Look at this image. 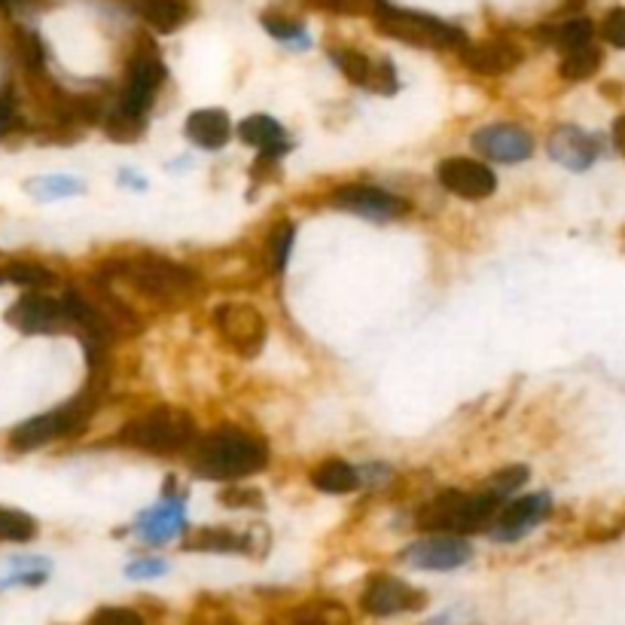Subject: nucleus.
I'll return each instance as SVG.
<instances>
[{"label":"nucleus","instance_id":"7c9ffc66","mask_svg":"<svg viewBox=\"0 0 625 625\" xmlns=\"http://www.w3.org/2000/svg\"><path fill=\"white\" fill-rule=\"evenodd\" d=\"M259 25L266 28L268 34L275 40H282L287 46H296V50H306L308 46V31L306 25L294 19V15H282V13H263L259 15Z\"/></svg>","mask_w":625,"mask_h":625},{"label":"nucleus","instance_id":"6e6552de","mask_svg":"<svg viewBox=\"0 0 625 625\" xmlns=\"http://www.w3.org/2000/svg\"><path fill=\"white\" fill-rule=\"evenodd\" d=\"M327 202H330V208L348 211L354 218L372 220V223L400 220L412 211V204L403 195L384 190V187H372V183H342L330 192Z\"/></svg>","mask_w":625,"mask_h":625},{"label":"nucleus","instance_id":"9d476101","mask_svg":"<svg viewBox=\"0 0 625 625\" xmlns=\"http://www.w3.org/2000/svg\"><path fill=\"white\" fill-rule=\"evenodd\" d=\"M7 324L25 336H43V332H59L71 327L62 299L43 294V290H28L19 296L7 311Z\"/></svg>","mask_w":625,"mask_h":625},{"label":"nucleus","instance_id":"a18cd8bd","mask_svg":"<svg viewBox=\"0 0 625 625\" xmlns=\"http://www.w3.org/2000/svg\"><path fill=\"white\" fill-rule=\"evenodd\" d=\"M7 282V275H3V268H0V284Z\"/></svg>","mask_w":625,"mask_h":625},{"label":"nucleus","instance_id":"72a5a7b5","mask_svg":"<svg viewBox=\"0 0 625 625\" xmlns=\"http://www.w3.org/2000/svg\"><path fill=\"white\" fill-rule=\"evenodd\" d=\"M3 275H7V282H15L22 284V287H31V290H46L55 284V275H52L50 268L40 266V263H10V266L3 268Z\"/></svg>","mask_w":625,"mask_h":625},{"label":"nucleus","instance_id":"4be33fe9","mask_svg":"<svg viewBox=\"0 0 625 625\" xmlns=\"http://www.w3.org/2000/svg\"><path fill=\"white\" fill-rule=\"evenodd\" d=\"M128 7L156 34H174L192 15V0H128Z\"/></svg>","mask_w":625,"mask_h":625},{"label":"nucleus","instance_id":"393cba45","mask_svg":"<svg viewBox=\"0 0 625 625\" xmlns=\"http://www.w3.org/2000/svg\"><path fill=\"white\" fill-rule=\"evenodd\" d=\"M537 34L547 40L549 46H555L559 52H568V50H576V46L592 43V38H595V25H592L589 15H571V19H562V22L543 25Z\"/></svg>","mask_w":625,"mask_h":625},{"label":"nucleus","instance_id":"c9c22d12","mask_svg":"<svg viewBox=\"0 0 625 625\" xmlns=\"http://www.w3.org/2000/svg\"><path fill=\"white\" fill-rule=\"evenodd\" d=\"M220 500L230 507V510H244V507H263V495L256 488H247L242 483H230L220 491Z\"/></svg>","mask_w":625,"mask_h":625},{"label":"nucleus","instance_id":"2eb2a0df","mask_svg":"<svg viewBox=\"0 0 625 625\" xmlns=\"http://www.w3.org/2000/svg\"><path fill=\"white\" fill-rule=\"evenodd\" d=\"M332 64L342 71V77L354 86L379 92V95H394L396 92V71L391 62H372L367 52L354 50V46H332L330 50Z\"/></svg>","mask_w":625,"mask_h":625},{"label":"nucleus","instance_id":"c03bdc74","mask_svg":"<svg viewBox=\"0 0 625 625\" xmlns=\"http://www.w3.org/2000/svg\"><path fill=\"white\" fill-rule=\"evenodd\" d=\"M576 7H583V0H564L562 10H568V13H571V10H576Z\"/></svg>","mask_w":625,"mask_h":625},{"label":"nucleus","instance_id":"f03ea898","mask_svg":"<svg viewBox=\"0 0 625 625\" xmlns=\"http://www.w3.org/2000/svg\"><path fill=\"white\" fill-rule=\"evenodd\" d=\"M268 460L272 452L266 439L239 424H220L214 431L195 436V443L187 448L190 470L211 483H242L247 476L266 470Z\"/></svg>","mask_w":625,"mask_h":625},{"label":"nucleus","instance_id":"2f4dec72","mask_svg":"<svg viewBox=\"0 0 625 625\" xmlns=\"http://www.w3.org/2000/svg\"><path fill=\"white\" fill-rule=\"evenodd\" d=\"M38 537V522L22 510L0 504V543H28Z\"/></svg>","mask_w":625,"mask_h":625},{"label":"nucleus","instance_id":"4c0bfd02","mask_svg":"<svg viewBox=\"0 0 625 625\" xmlns=\"http://www.w3.org/2000/svg\"><path fill=\"white\" fill-rule=\"evenodd\" d=\"M86 625H147L144 616L131 607H102Z\"/></svg>","mask_w":625,"mask_h":625},{"label":"nucleus","instance_id":"c85d7f7f","mask_svg":"<svg viewBox=\"0 0 625 625\" xmlns=\"http://www.w3.org/2000/svg\"><path fill=\"white\" fill-rule=\"evenodd\" d=\"M25 190L38 199V202H55V199H71L86 190L83 180L64 178V174H50V178H31L25 183Z\"/></svg>","mask_w":625,"mask_h":625},{"label":"nucleus","instance_id":"a211bd4d","mask_svg":"<svg viewBox=\"0 0 625 625\" xmlns=\"http://www.w3.org/2000/svg\"><path fill=\"white\" fill-rule=\"evenodd\" d=\"M135 531L147 543H168L187 531V510H183V495H174V479H168L166 498L159 500L156 507L138 516Z\"/></svg>","mask_w":625,"mask_h":625},{"label":"nucleus","instance_id":"58836bf2","mask_svg":"<svg viewBox=\"0 0 625 625\" xmlns=\"http://www.w3.org/2000/svg\"><path fill=\"white\" fill-rule=\"evenodd\" d=\"M168 571V562L162 559H138L126 568V574L131 580H153V576H162Z\"/></svg>","mask_w":625,"mask_h":625},{"label":"nucleus","instance_id":"423d86ee","mask_svg":"<svg viewBox=\"0 0 625 625\" xmlns=\"http://www.w3.org/2000/svg\"><path fill=\"white\" fill-rule=\"evenodd\" d=\"M372 25L379 34L391 40H400L406 46H419V50H464L470 40L452 22H443L436 15L415 13V10H400L384 0L382 7L372 15Z\"/></svg>","mask_w":625,"mask_h":625},{"label":"nucleus","instance_id":"a878e982","mask_svg":"<svg viewBox=\"0 0 625 625\" xmlns=\"http://www.w3.org/2000/svg\"><path fill=\"white\" fill-rule=\"evenodd\" d=\"M183 549L192 552H247L251 537L232 528H195L183 540Z\"/></svg>","mask_w":625,"mask_h":625},{"label":"nucleus","instance_id":"4468645a","mask_svg":"<svg viewBox=\"0 0 625 625\" xmlns=\"http://www.w3.org/2000/svg\"><path fill=\"white\" fill-rule=\"evenodd\" d=\"M473 559V547L458 534H431L403 552V562L415 571H455Z\"/></svg>","mask_w":625,"mask_h":625},{"label":"nucleus","instance_id":"37998d69","mask_svg":"<svg viewBox=\"0 0 625 625\" xmlns=\"http://www.w3.org/2000/svg\"><path fill=\"white\" fill-rule=\"evenodd\" d=\"M19 3H38V0H0V7H19Z\"/></svg>","mask_w":625,"mask_h":625},{"label":"nucleus","instance_id":"412c9836","mask_svg":"<svg viewBox=\"0 0 625 625\" xmlns=\"http://www.w3.org/2000/svg\"><path fill=\"white\" fill-rule=\"evenodd\" d=\"M187 138H190L195 147H202V150H223L232 138V119L226 110H220V107H202V110H192L187 116Z\"/></svg>","mask_w":625,"mask_h":625},{"label":"nucleus","instance_id":"5701e85b","mask_svg":"<svg viewBox=\"0 0 625 625\" xmlns=\"http://www.w3.org/2000/svg\"><path fill=\"white\" fill-rule=\"evenodd\" d=\"M311 485L324 495H351L363 485V476L354 464L342 458H327L318 470L311 473Z\"/></svg>","mask_w":625,"mask_h":625},{"label":"nucleus","instance_id":"9b49d317","mask_svg":"<svg viewBox=\"0 0 625 625\" xmlns=\"http://www.w3.org/2000/svg\"><path fill=\"white\" fill-rule=\"evenodd\" d=\"M436 180L443 183V190L458 195V199H467V202H483V199L495 195V190H498V174L485 162L467 159V156L443 159L436 166Z\"/></svg>","mask_w":625,"mask_h":625},{"label":"nucleus","instance_id":"1a4fd4ad","mask_svg":"<svg viewBox=\"0 0 625 625\" xmlns=\"http://www.w3.org/2000/svg\"><path fill=\"white\" fill-rule=\"evenodd\" d=\"M214 327L235 354L256 358L266 345V318L247 303H226L214 308Z\"/></svg>","mask_w":625,"mask_h":625},{"label":"nucleus","instance_id":"bb28decb","mask_svg":"<svg viewBox=\"0 0 625 625\" xmlns=\"http://www.w3.org/2000/svg\"><path fill=\"white\" fill-rule=\"evenodd\" d=\"M46 576H50V562L38 555H19L0 564V589L40 586L46 583Z\"/></svg>","mask_w":625,"mask_h":625},{"label":"nucleus","instance_id":"a19ab883","mask_svg":"<svg viewBox=\"0 0 625 625\" xmlns=\"http://www.w3.org/2000/svg\"><path fill=\"white\" fill-rule=\"evenodd\" d=\"M611 135H613V147H616V150L625 156V114L613 119Z\"/></svg>","mask_w":625,"mask_h":625},{"label":"nucleus","instance_id":"39448f33","mask_svg":"<svg viewBox=\"0 0 625 625\" xmlns=\"http://www.w3.org/2000/svg\"><path fill=\"white\" fill-rule=\"evenodd\" d=\"M195 436H199V427L187 409L153 406L123 424L116 443L135 452H147V455H187Z\"/></svg>","mask_w":625,"mask_h":625},{"label":"nucleus","instance_id":"c756f323","mask_svg":"<svg viewBox=\"0 0 625 625\" xmlns=\"http://www.w3.org/2000/svg\"><path fill=\"white\" fill-rule=\"evenodd\" d=\"M294 235H296V226L290 220H282V223H275L272 232H268L266 239V254H268V268L275 272V275H282L287 263H290V251H294Z\"/></svg>","mask_w":625,"mask_h":625},{"label":"nucleus","instance_id":"f704fd0d","mask_svg":"<svg viewBox=\"0 0 625 625\" xmlns=\"http://www.w3.org/2000/svg\"><path fill=\"white\" fill-rule=\"evenodd\" d=\"M318 10H327V13H342V15H375V10L382 7L384 0H306Z\"/></svg>","mask_w":625,"mask_h":625},{"label":"nucleus","instance_id":"20e7f679","mask_svg":"<svg viewBox=\"0 0 625 625\" xmlns=\"http://www.w3.org/2000/svg\"><path fill=\"white\" fill-rule=\"evenodd\" d=\"M504 504L507 500L488 495L485 488L483 491L448 488V491H439L434 500H427L424 507H419L415 525L427 534L470 537L479 534V531H488Z\"/></svg>","mask_w":625,"mask_h":625},{"label":"nucleus","instance_id":"b1692460","mask_svg":"<svg viewBox=\"0 0 625 625\" xmlns=\"http://www.w3.org/2000/svg\"><path fill=\"white\" fill-rule=\"evenodd\" d=\"M275 625H351V619H348V611L339 601L318 598L282 613Z\"/></svg>","mask_w":625,"mask_h":625},{"label":"nucleus","instance_id":"473e14b6","mask_svg":"<svg viewBox=\"0 0 625 625\" xmlns=\"http://www.w3.org/2000/svg\"><path fill=\"white\" fill-rule=\"evenodd\" d=\"M528 467L525 464H510V467H504V470L491 473L488 476V483H485V491L488 495H495L500 500H510V495H516L525 483H528Z\"/></svg>","mask_w":625,"mask_h":625},{"label":"nucleus","instance_id":"cd10ccee","mask_svg":"<svg viewBox=\"0 0 625 625\" xmlns=\"http://www.w3.org/2000/svg\"><path fill=\"white\" fill-rule=\"evenodd\" d=\"M601 67V50L595 43H586V46H576V50L562 52V64H559V74L571 83H580V80H589L598 74Z\"/></svg>","mask_w":625,"mask_h":625},{"label":"nucleus","instance_id":"f3484780","mask_svg":"<svg viewBox=\"0 0 625 625\" xmlns=\"http://www.w3.org/2000/svg\"><path fill=\"white\" fill-rule=\"evenodd\" d=\"M458 55L464 67L473 71V74H479V77L510 74L525 62V50L510 38H488L479 40V43H467Z\"/></svg>","mask_w":625,"mask_h":625},{"label":"nucleus","instance_id":"7ed1b4c3","mask_svg":"<svg viewBox=\"0 0 625 625\" xmlns=\"http://www.w3.org/2000/svg\"><path fill=\"white\" fill-rule=\"evenodd\" d=\"M104 278L126 282L147 299L159 306H180L199 290V275L192 268L180 266L178 259L159 254H131L107 259L102 266Z\"/></svg>","mask_w":625,"mask_h":625},{"label":"nucleus","instance_id":"f8f14e48","mask_svg":"<svg viewBox=\"0 0 625 625\" xmlns=\"http://www.w3.org/2000/svg\"><path fill=\"white\" fill-rule=\"evenodd\" d=\"M427 604V595L422 589L409 586L400 576L375 574L367 580V589L360 595V607L370 616H396V613L422 611Z\"/></svg>","mask_w":625,"mask_h":625},{"label":"nucleus","instance_id":"e433bc0d","mask_svg":"<svg viewBox=\"0 0 625 625\" xmlns=\"http://www.w3.org/2000/svg\"><path fill=\"white\" fill-rule=\"evenodd\" d=\"M601 38L611 43L613 50H625V7H613L601 22Z\"/></svg>","mask_w":625,"mask_h":625},{"label":"nucleus","instance_id":"ea45409f","mask_svg":"<svg viewBox=\"0 0 625 625\" xmlns=\"http://www.w3.org/2000/svg\"><path fill=\"white\" fill-rule=\"evenodd\" d=\"M190 625H239L232 619L226 611H218V607H211V611H199L195 616L190 619Z\"/></svg>","mask_w":625,"mask_h":625},{"label":"nucleus","instance_id":"ddd939ff","mask_svg":"<svg viewBox=\"0 0 625 625\" xmlns=\"http://www.w3.org/2000/svg\"><path fill=\"white\" fill-rule=\"evenodd\" d=\"M552 512V500L549 495H525L510 504H504L495 522L488 528V534L495 543H516L522 540L528 531H534L537 525H543Z\"/></svg>","mask_w":625,"mask_h":625},{"label":"nucleus","instance_id":"aec40b11","mask_svg":"<svg viewBox=\"0 0 625 625\" xmlns=\"http://www.w3.org/2000/svg\"><path fill=\"white\" fill-rule=\"evenodd\" d=\"M239 141H244L247 147L259 150V156L266 159H282L284 153H290V135L284 131V126L268 114H254L242 119L239 126Z\"/></svg>","mask_w":625,"mask_h":625},{"label":"nucleus","instance_id":"f257e3e1","mask_svg":"<svg viewBox=\"0 0 625 625\" xmlns=\"http://www.w3.org/2000/svg\"><path fill=\"white\" fill-rule=\"evenodd\" d=\"M168 67L162 52L156 50L150 38H138L135 50L126 62V86L119 92L116 104L104 114V131L116 144H135L147 131V119L153 110L159 86L166 83Z\"/></svg>","mask_w":625,"mask_h":625},{"label":"nucleus","instance_id":"6ab92c4d","mask_svg":"<svg viewBox=\"0 0 625 625\" xmlns=\"http://www.w3.org/2000/svg\"><path fill=\"white\" fill-rule=\"evenodd\" d=\"M547 150L559 166L571 168V171H586V168L595 166L601 153L598 138L583 131L580 126H571V123H562V126L549 131Z\"/></svg>","mask_w":625,"mask_h":625},{"label":"nucleus","instance_id":"dca6fc26","mask_svg":"<svg viewBox=\"0 0 625 625\" xmlns=\"http://www.w3.org/2000/svg\"><path fill=\"white\" fill-rule=\"evenodd\" d=\"M473 147L485 159L507 162V166H516V162H525V159L534 156V138L522 126H516V123H495V126L479 128L473 135Z\"/></svg>","mask_w":625,"mask_h":625},{"label":"nucleus","instance_id":"79ce46f5","mask_svg":"<svg viewBox=\"0 0 625 625\" xmlns=\"http://www.w3.org/2000/svg\"><path fill=\"white\" fill-rule=\"evenodd\" d=\"M119 180H123V183H135V190H144V187H147V180L135 178L131 171H123V174H119Z\"/></svg>","mask_w":625,"mask_h":625},{"label":"nucleus","instance_id":"0eeeda50","mask_svg":"<svg viewBox=\"0 0 625 625\" xmlns=\"http://www.w3.org/2000/svg\"><path fill=\"white\" fill-rule=\"evenodd\" d=\"M95 409H98V391H95V384H89L74 400H67L62 406L50 409V412L34 415V419L19 424L13 434H10V448L13 452H34V448L50 446L55 439L80 434L89 424L92 415H95Z\"/></svg>","mask_w":625,"mask_h":625}]
</instances>
